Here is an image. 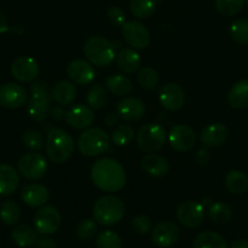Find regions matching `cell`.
Instances as JSON below:
<instances>
[{
	"label": "cell",
	"instance_id": "1",
	"mask_svg": "<svg viewBox=\"0 0 248 248\" xmlns=\"http://www.w3.org/2000/svg\"><path fill=\"white\" fill-rule=\"evenodd\" d=\"M90 175L97 189L106 192L119 191L123 189L127 180L124 168L113 158H101L95 162Z\"/></svg>",
	"mask_w": 248,
	"mask_h": 248
},
{
	"label": "cell",
	"instance_id": "2",
	"mask_svg": "<svg viewBox=\"0 0 248 248\" xmlns=\"http://www.w3.org/2000/svg\"><path fill=\"white\" fill-rule=\"evenodd\" d=\"M84 54L88 61L97 67H107L117 56L113 43L100 35H93L85 42Z\"/></svg>",
	"mask_w": 248,
	"mask_h": 248
},
{
	"label": "cell",
	"instance_id": "3",
	"mask_svg": "<svg viewBox=\"0 0 248 248\" xmlns=\"http://www.w3.org/2000/svg\"><path fill=\"white\" fill-rule=\"evenodd\" d=\"M124 211L125 207L122 200L113 195L100 197L94 204L95 220L105 226H112L119 223L123 218Z\"/></svg>",
	"mask_w": 248,
	"mask_h": 248
},
{
	"label": "cell",
	"instance_id": "4",
	"mask_svg": "<svg viewBox=\"0 0 248 248\" xmlns=\"http://www.w3.org/2000/svg\"><path fill=\"white\" fill-rule=\"evenodd\" d=\"M75 151L73 138L62 129H52L47 134L46 154L55 163H63Z\"/></svg>",
	"mask_w": 248,
	"mask_h": 248
},
{
	"label": "cell",
	"instance_id": "5",
	"mask_svg": "<svg viewBox=\"0 0 248 248\" xmlns=\"http://www.w3.org/2000/svg\"><path fill=\"white\" fill-rule=\"evenodd\" d=\"M77 145L84 156H99L109 149V137L101 128H89L79 135Z\"/></svg>",
	"mask_w": 248,
	"mask_h": 248
},
{
	"label": "cell",
	"instance_id": "6",
	"mask_svg": "<svg viewBox=\"0 0 248 248\" xmlns=\"http://www.w3.org/2000/svg\"><path fill=\"white\" fill-rule=\"evenodd\" d=\"M166 130L159 124L149 123L139 129L137 134V144L141 151L155 154L164 146Z\"/></svg>",
	"mask_w": 248,
	"mask_h": 248
},
{
	"label": "cell",
	"instance_id": "7",
	"mask_svg": "<svg viewBox=\"0 0 248 248\" xmlns=\"http://www.w3.org/2000/svg\"><path fill=\"white\" fill-rule=\"evenodd\" d=\"M18 173L28 180H37L46 173L47 163L43 155L31 152L22 156L18 161Z\"/></svg>",
	"mask_w": 248,
	"mask_h": 248
},
{
	"label": "cell",
	"instance_id": "8",
	"mask_svg": "<svg viewBox=\"0 0 248 248\" xmlns=\"http://www.w3.org/2000/svg\"><path fill=\"white\" fill-rule=\"evenodd\" d=\"M122 35L133 49H146L151 42L147 28L139 21H128L122 26Z\"/></svg>",
	"mask_w": 248,
	"mask_h": 248
},
{
	"label": "cell",
	"instance_id": "9",
	"mask_svg": "<svg viewBox=\"0 0 248 248\" xmlns=\"http://www.w3.org/2000/svg\"><path fill=\"white\" fill-rule=\"evenodd\" d=\"M34 228L42 235H52L61 224L59 209L52 206H44L35 213Z\"/></svg>",
	"mask_w": 248,
	"mask_h": 248
},
{
	"label": "cell",
	"instance_id": "10",
	"mask_svg": "<svg viewBox=\"0 0 248 248\" xmlns=\"http://www.w3.org/2000/svg\"><path fill=\"white\" fill-rule=\"evenodd\" d=\"M168 140L173 150L178 152H187L196 144V134L189 125L176 124L169 132Z\"/></svg>",
	"mask_w": 248,
	"mask_h": 248
},
{
	"label": "cell",
	"instance_id": "11",
	"mask_svg": "<svg viewBox=\"0 0 248 248\" xmlns=\"http://www.w3.org/2000/svg\"><path fill=\"white\" fill-rule=\"evenodd\" d=\"M176 218L186 228H197L204 220V206L197 201H185L176 209Z\"/></svg>",
	"mask_w": 248,
	"mask_h": 248
},
{
	"label": "cell",
	"instance_id": "12",
	"mask_svg": "<svg viewBox=\"0 0 248 248\" xmlns=\"http://www.w3.org/2000/svg\"><path fill=\"white\" fill-rule=\"evenodd\" d=\"M180 229L176 224L163 221L154 226L151 231V240L157 247L167 248L175 245L180 238Z\"/></svg>",
	"mask_w": 248,
	"mask_h": 248
},
{
	"label": "cell",
	"instance_id": "13",
	"mask_svg": "<svg viewBox=\"0 0 248 248\" xmlns=\"http://www.w3.org/2000/svg\"><path fill=\"white\" fill-rule=\"evenodd\" d=\"M27 101V92L17 83H5L0 87V105L5 108H18Z\"/></svg>",
	"mask_w": 248,
	"mask_h": 248
},
{
	"label": "cell",
	"instance_id": "14",
	"mask_svg": "<svg viewBox=\"0 0 248 248\" xmlns=\"http://www.w3.org/2000/svg\"><path fill=\"white\" fill-rule=\"evenodd\" d=\"M11 75L18 82H32V80L37 79L38 75H39V65L31 56L18 57L11 65Z\"/></svg>",
	"mask_w": 248,
	"mask_h": 248
},
{
	"label": "cell",
	"instance_id": "15",
	"mask_svg": "<svg viewBox=\"0 0 248 248\" xmlns=\"http://www.w3.org/2000/svg\"><path fill=\"white\" fill-rule=\"evenodd\" d=\"M159 101L168 111H178L185 102V93L176 83H167L159 90Z\"/></svg>",
	"mask_w": 248,
	"mask_h": 248
},
{
	"label": "cell",
	"instance_id": "16",
	"mask_svg": "<svg viewBox=\"0 0 248 248\" xmlns=\"http://www.w3.org/2000/svg\"><path fill=\"white\" fill-rule=\"evenodd\" d=\"M66 122L75 129H87L94 122V112L92 107L83 104L73 105L67 112H66Z\"/></svg>",
	"mask_w": 248,
	"mask_h": 248
},
{
	"label": "cell",
	"instance_id": "17",
	"mask_svg": "<svg viewBox=\"0 0 248 248\" xmlns=\"http://www.w3.org/2000/svg\"><path fill=\"white\" fill-rule=\"evenodd\" d=\"M67 75L76 84L87 85L94 80L95 70L90 62L82 59H77L70 62L67 67Z\"/></svg>",
	"mask_w": 248,
	"mask_h": 248
},
{
	"label": "cell",
	"instance_id": "18",
	"mask_svg": "<svg viewBox=\"0 0 248 248\" xmlns=\"http://www.w3.org/2000/svg\"><path fill=\"white\" fill-rule=\"evenodd\" d=\"M229 138V128L220 122L208 124L200 134L201 142L207 147H217L223 145Z\"/></svg>",
	"mask_w": 248,
	"mask_h": 248
},
{
	"label": "cell",
	"instance_id": "19",
	"mask_svg": "<svg viewBox=\"0 0 248 248\" xmlns=\"http://www.w3.org/2000/svg\"><path fill=\"white\" fill-rule=\"evenodd\" d=\"M145 111V104L137 97H124L117 106V114L119 118L127 122L138 121L144 116Z\"/></svg>",
	"mask_w": 248,
	"mask_h": 248
},
{
	"label": "cell",
	"instance_id": "20",
	"mask_svg": "<svg viewBox=\"0 0 248 248\" xmlns=\"http://www.w3.org/2000/svg\"><path fill=\"white\" fill-rule=\"evenodd\" d=\"M50 192L46 186L42 184H28L21 192V199L27 206L35 208L42 207L49 201Z\"/></svg>",
	"mask_w": 248,
	"mask_h": 248
},
{
	"label": "cell",
	"instance_id": "21",
	"mask_svg": "<svg viewBox=\"0 0 248 248\" xmlns=\"http://www.w3.org/2000/svg\"><path fill=\"white\" fill-rule=\"evenodd\" d=\"M20 175L10 164H0V195L9 196L17 190Z\"/></svg>",
	"mask_w": 248,
	"mask_h": 248
},
{
	"label": "cell",
	"instance_id": "22",
	"mask_svg": "<svg viewBox=\"0 0 248 248\" xmlns=\"http://www.w3.org/2000/svg\"><path fill=\"white\" fill-rule=\"evenodd\" d=\"M51 96H32L28 102V114L33 121L42 122L49 117L51 112Z\"/></svg>",
	"mask_w": 248,
	"mask_h": 248
},
{
	"label": "cell",
	"instance_id": "23",
	"mask_svg": "<svg viewBox=\"0 0 248 248\" xmlns=\"http://www.w3.org/2000/svg\"><path fill=\"white\" fill-rule=\"evenodd\" d=\"M141 167L145 173L155 178L164 176L169 171V163L167 159L157 154H147L146 156H144Z\"/></svg>",
	"mask_w": 248,
	"mask_h": 248
},
{
	"label": "cell",
	"instance_id": "24",
	"mask_svg": "<svg viewBox=\"0 0 248 248\" xmlns=\"http://www.w3.org/2000/svg\"><path fill=\"white\" fill-rule=\"evenodd\" d=\"M116 57L119 70L127 75L137 72L141 66V57L134 49H122Z\"/></svg>",
	"mask_w": 248,
	"mask_h": 248
},
{
	"label": "cell",
	"instance_id": "25",
	"mask_svg": "<svg viewBox=\"0 0 248 248\" xmlns=\"http://www.w3.org/2000/svg\"><path fill=\"white\" fill-rule=\"evenodd\" d=\"M228 102L232 108L248 107V80H238L228 93Z\"/></svg>",
	"mask_w": 248,
	"mask_h": 248
},
{
	"label": "cell",
	"instance_id": "26",
	"mask_svg": "<svg viewBox=\"0 0 248 248\" xmlns=\"http://www.w3.org/2000/svg\"><path fill=\"white\" fill-rule=\"evenodd\" d=\"M226 189L233 195H243L248 191V176L241 170H230L225 176Z\"/></svg>",
	"mask_w": 248,
	"mask_h": 248
},
{
	"label": "cell",
	"instance_id": "27",
	"mask_svg": "<svg viewBox=\"0 0 248 248\" xmlns=\"http://www.w3.org/2000/svg\"><path fill=\"white\" fill-rule=\"evenodd\" d=\"M77 95L75 84L68 80H61L55 85L52 90V97L56 100V102L62 106H68L73 102Z\"/></svg>",
	"mask_w": 248,
	"mask_h": 248
},
{
	"label": "cell",
	"instance_id": "28",
	"mask_svg": "<svg viewBox=\"0 0 248 248\" xmlns=\"http://www.w3.org/2000/svg\"><path fill=\"white\" fill-rule=\"evenodd\" d=\"M107 89L117 96H125L129 95L133 90V83L127 76L112 75L105 82Z\"/></svg>",
	"mask_w": 248,
	"mask_h": 248
},
{
	"label": "cell",
	"instance_id": "29",
	"mask_svg": "<svg viewBox=\"0 0 248 248\" xmlns=\"http://www.w3.org/2000/svg\"><path fill=\"white\" fill-rule=\"evenodd\" d=\"M194 248H228L225 238L214 231L199 233L194 241Z\"/></svg>",
	"mask_w": 248,
	"mask_h": 248
},
{
	"label": "cell",
	"instance_id": "30",
	"mask_svg": "<svg viewBox=\"0 0 248 248\" xmlns=\"http://www.w3.org/2000/svg\"><path fill=\"white\" fill-rule=\"evenodd\" d=\"M14 242L20 247H31L35 245L38 241L37 230L32 229L28 225H18L11 232Z\"/></svg>",
	"mask_w": 248,
	"mask_h": 248
},
{
	"label": "cell",
	"instance_id": "31",
	"mask_svg": "<svg viewBox=\"0 0 248 248\" xmlns=\"http://www.w3.org/2000/svg\"><path fill=\"white\" fill-rule=\"evenodd\" d=\"M107 100H108V95H107L106 89L101 84H93L88 90L87 102L92 108H104L107 104Z\"/></svg>",
	"mask_w": 248,
	"mask_h": 248
},
{
	"label": "cell",
	"instance_id": "32",
	"mask_svg": "<svg viewBox=\"0 0 248 248\" xmlns=\"http://www.w3.org/2000/svg\"><path fill=\"white\" fill-rule=\"evenodd\" d=\"M208 216L211 220L216 224H225L232 217V211L225 202H214L209 206Z\"/></svg>",
	"mask_w": 248,
	"mask_h": 248
},
{
	"label": "cell",
	"instance_id": "33",
	"mask_svg": "<svg viewBox=\"0 0 248 248\" xmlns=\"http://www.w3.org/2000/svg\"><path fill=\"white\" fill-rule=\"evenodd\" d=\"M20 207L14 201L8 200L0 206V220L3 221L5 225H15L20 220Z\"/></svg>",
	"mask_w": 248,
	"mask_h": 248
},
{
	"label": "cell",
	"instance_id": "34",
	"mask_svg": "<svg viewBox=\"0 0 248 248\" xmlns=\"http://www.w3.org/2000/svg\"><path fill=\"white\" fill-rule=\"evenodd\" d=\"M157 6V0H132L130 11L139 20L150 17Z\"/></svg>",
	"mask_w": 248,
	"mask_h": 248
},
{
	"label": "cell",
	"instance_id": "35",
	"mask_svg": "<svg viewBox=\"0 0 248 248\" xmlns=\"http://www.w3.org/2000/svg\"><path fill=\"white\" fill-rule=\"evenodd\" d=\"M231 38L241 45H248V20L233 21L229 28Z\"/></svg>",
	"mask_w": 248,
	"mask_h": 248
},
{
	"label": "cell",
	"instance_id": "36",
	"mask_svg": "<svg viewBox=\"0 0 248 248\" xmlns=\"http://www.w3.org/2000/svg\"><path fill=\"white\" fill-rule=\"evenodd\" d=\"M245 5V0H216V9L225 17L235 16Z\"/></svg>",
	"mask_w": 248,
	"mask_h": 248
},
{
	"label": "cell",
	"instance_id": "37",
	"mask_svg": "<svg viewBox=\"0 0 248 248\" xmlns=\"http://www.w3.org/2000/svg\"><path fill=\"white\" fill-rule=\"evenodd\" d=\"M134 139V129L127 124H121L112 133V141L117 146H127Z\"/></svg>",
	"mask_w": 248,
	"mask_h": 248
},
{
	"label": "cell",
	"instance_id": "38",
	"mask_svg": "<svg viewBox=\"0 0 248 248\" xmlns=\"http://www.w3.org/2000/svg\"><path fill=\"white\" fill-rule=\"evenodd\" d=\"M97 248H122V240L117 232L105 230L99 233L96 238Z\"/></svg>",
	"mask_w": 248,
	"mask_h": 248
},
{
	"label": "cell",
	"instance_id": "39",
	"mask_svg": "<svg viewBox=\"0 0 248 248\" xmlns=\"http://www.w3.org/2000/svg\"><path fill=\"white\" fill-rule=\"evenodd\" d=\"M140 85L145 89H155L159 84V75L156 70L151 67H144L138 75Z\"/></svg>",
	"mask_w": 248,
	"mask_h": 248
},
{
	"label": "cell",
	"instance_id": "40",
	"mask_svg": "<svg viewBox=\"0 0 248 248\" xmlns=\"http://www.w3.org/2000/svg\"><path fill=\"white\" fill-rule=\"evenodd\" d=\"M97 232V224L93 219H83L76 226V233L78 237L83 241H89L96 235Z\"/></svg>",
	"mask_w": 248,
	"mask_h": 248
},
{
	"label": "cell",
	"instance_id": "41",
	"mask_svg": "<svg viewBox=\"0 0 248 248\" xmlns=\"http://www.w3.org/2000/svg\"><path fill=\"white\" fill-rule=\"evenodd\" d=\"M23 144L32 151H39L44 146V139L39 132L34 129H28L23 133Z\"/></svg>",
	"mask_w": 248,
	"mask_h": 248
},
{
	"label": "cell",
	"instance_id": "42",
	"mask_svg": "<svg viewBox=\"0 0 248 248\" xmlns=\"http://www.w3.org/2000/svg\"><path fill=\"white\" fill-rule=\"evenodd\" d=\"M132 226L138 235H146L151 230V219L145 214H138L133 218Z\"/></svg>",
	"mask_w": 248,
	"mask_h": 248
},
{
	"label": "cell",
	"instance_id": "43",
	"mask_svg": "<svg viewBox=\"0 0 248 248\" xmlns=\"http://www.w3.org/2000/svg\"><path fill=\"white\" fill-rule=\"evenodd\" d=\"M107 17H108L109 22L114 26H118V27H122V26L125 23V14L118 6H111V8L107 10Z\"/></svg>",
	"mask_w": 248,
	"mask_h": 248
},
{
	"label": "cell",
	"instance_id": "44",
	"mask_svg": "<svg viewBox=\"0 0 248 248\" xmlns=\"http://www.w3.org/2000/svg\"><path fill=\"white\" fill-rule=\"evenodd\" d=\"M195 159H196L197 164H200V166H206L211 161V154L207 149H201L197 151Z\"/></svg>",
	"mask_w": 248,
	"mask_h": 248
},
{
	"label": "cell",
	"instance_id": "45",
	"mask_svg": "<svg viewBox=\"0 0 248 248\" xmlns=\"http://www.w3.org/2000/svg\"><path fill=\"white\" fill-rule=\"evenodd\" d=\"M38 248H57L56 242L50 237H42L38 238L37 241Z\"/></svg>",
	"mask_w": 248,
	"mask_h": 248
},
{
	"label": "cell",
	"instance_id": "46",
	"mask_svg": "<svg viewBox=\"0 0 248 248\" xmlns=\"http://www.w3.org/2000/svg\"><path fill=\"white\" fill-rule=\"evenodd\" d=\"M104 121L106 125H108V127H113V125H116V124L118 123L119 116L117 113H107Z\"/></svg>",
	"mask_w": 248,
	"mask_h": 248
},
{
	"label": "cell",
	"instance_id": "47",
	"mask_svg": "<svg viewBox=\"0 0 248 248\" xmlns=\"http://www.w3.org/2000/svg\"><path fill=\"white\" fill-rule=\"evenodd\" d=\"M9 31V26H8V21H6L5 15L1 10H0V34H3V33L8 32Z\"/></svg>",
	"mask_w": 248,
	"mask_h": 248
},
{
	"label": "cell",
	"instance_id": "48",
	"mask_svg": "<svg viewBox=\"0 0 248 248\" xmlns=\"http://www.w3.org/2000/svg\"><path fill=\"white\" fill-rule=\"evenodd\" d=\"M229 248H248V240L246 238H238L230 245Z\"/></svg>",
	"mask_w": 248,
	"mask_h": 248
},
{
	"label": "cell",
	"instance_id": "49",
	"mask_svg": "<svg viewBox=\"0 0 248 248\" xmlns=\"http://www.w3.org/2000/svg\"><path fill=\"white\" fill-rule=\"evenodd\" d=\"M51 113H52V117H54L55 119H62L66 117V112L63 111V109L60 108V107H56V108L52 109Z\"/></svg>",
	"mask_w": 248,
	"mask_h": 248
},
{
	"label": "cell",
	"instance_id": "50",
	"mask_svg": "<svg viewBox=\"0 0 248 248\" xmlns=\"http://www.w3.org/2000/svg\"><path fill=\"white\" fill-rule=\"evenodd\" d=\"M246 4H247V6H248V0H246Z\"/></svg>",
	"mask_w": 248,
	"mask_h": 248
}]
</instances>
